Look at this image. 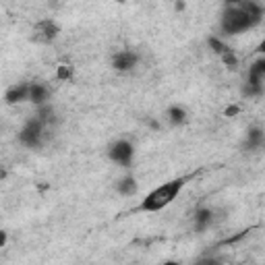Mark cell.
Returning <instances> with one entry per match:
<instances>
[{
	"label": "cell",
	"instance_id": "obj_1",
	"mask_svg": "<svg viewBox=\"0 0 265 265\" xmlns=\"http://www.w3.org/2000/svg\"><path fill=\"white\" fill-rule=\"evenodd\" d=\"M189 181V176H181V179H174L170 183H164L160 185L158 189H153L151 193H147L143 199H141V203H139V211H145V213H156L164 207H168L176 197H179V193L185 189Z\"/></svg>",
	"mask_w": 265,
	"mask_h": 265
},
{
	"label": "cell",
	"instance_id": "obj_2",
	"mask_svg": "<svg viewBox=\"0 0 265 265\" xmlns=\"http://www.w3.org/2000/svg\"><path fill=\"white\" fill-rule=\"evenodd\" d=\"M261 21L253 19L245 9L240 7V3H232V5H226V11L222 15V23H219V27H222V31L226 35H236V33L253 29Z\"/></svg>",
	"mask_w": 265,
	"mask_h": 265
},
{
	"label": "cell",
	"instance_id": "obj_3",
	"mask_svg": "<svg viewBox=\"0 0 265 265\" xmlns=\"http://www.w3.org/2000/svg\"><path fill=\"white\" fill-rule=\"evenodd\" d=\"M43 132H46V126L41 122H37L35 118L27 120V124L21 128L19 132V143L25 147H39L43 143Z\"/></svg>",
	"mask_w": 265,
	"mask_h": 265
},
{
	"label": "cell",
	"instance_id": "obj_4",
	"mask_svg": "<svg viewBox=\"0 0 265 265\" xmlns=\"http://www.w3.org/2000/svg\"><path fill=\"white\" fill-rule=\"evenodd\" d=\"M108 156H110V160L116 162V164H120V166H128V164L132 162V156H135V147H132L128 141L120 139V141H116V143L110 145Z\"/></svg>",
	"mask_w": 265,
	"mask_h": 265
},
{
	"label": "cell",
	"instance_id": "obj_5",
	"mask_svg": "<svg viewBox=\"0 0 265 265\" xmlns=\"http://www.w3.org/2000/svg\"><path fill=\"white\" fill-rule=\"evenodd\" d=\"M60 33V27L54 23L52 19H43L33 27V41L37 43H52Z\"/></svg>",
	"mask_w": 265,
	"mask_h": 265
},
{
	"label": "cell",
	"instance_id": "obj_6",
	"mask_svg": "<svg viewBox=\"0 0 265 265\" xmlns=\"http://www.w3.org/2000/svg\"><path fill=\"white\" fill-rule=\"evenodd\" d=\"M137 62H139V56L132 50H120V52H116L112 56V66H114L116 71H120V73L132 71L137 66Z\"/></svg>",
	"mask_w": 265,
	"mask_h": 265
},
{
	"label": "cell",
	"instance_id": "obj_7",
	"mask_svg": "<svg viewBox=\"0 0 265 265\" xmlns=\"http://www.w3.org/2000/svg\"><path fill=\"white\" fill-rule=\"evenodd\" d=\"M5 100H7V104H21V102H29V85L27 83H17V85H13L11 90L7 92V96H5Z\"/></svg>",
	"mask_w": 265,
	"mask_h": 265
},
{
	"label": "cell",
	"instance_id": "obj_8",
	"mask_svg": "<svg viewBox=\"0 0 265 265\" xmlns=\"http://www.w3.org/2000/svg\"><path fill=\"white\" fill-rule=\"evenodd\" d=\"M193 219H195V228H197L199 232H201V230L209 228V226L215 222V211L209 209V207H199V209L195 211Z\"/></svg>",
	"mask_w": 265,
	"mask_h": 265
},
{
	"label": "cell",
	"instance_id": "obj_9",
	"mask_svg": "<svg viewBox=\"0 0 265 265\" xmlns=\"http://www.w3.org/2000/svg\"><path fill=\"white\" fill-rule=\"evenodd\" d=\"M48 98H50V92L46 85L41 83H29V102L35 104V106H43L48 104Z\"/></svg>",
	"mask_w": 265,
	"mask_h": 265
},
{
	"label": "cell",
	"instance_id": "obj_10",
	"mask_svg": "<svg viewBox=\"0 0 265 265\" xmlns=\"http://www.w3.org/2000/svg\"><path fill=\"white\" fill-rule=\"evenodd\" d=\"M166 116H168V120H170L172 124H183V122L187 120V110L181 108V106H172V108H168Z\"/></svg>",
	"mask_w": 265,
	"mask_h": 265
},
{
	"label": "cell",
	"instance_id": "obj_11",
	"mask_svg": "<svg viewBox=\"0 0 265 265\" xmlns=\"http://www.w3.org/2000/svg\"><path fill=\"white\" fill-rule=\"evenodd\" d=\"M116 191L120 195H135L137 193V181L132 179V176H126V179H122L118 185H116Z\"/></svg>",
	"mask_w": 265,
	"mask_h": 265
},
{
	"label": "cell",
	"instance_id": "obj_12",
	"mask_svg": "<svg viewBox=\"0 0 265 265\" xmlns=\"http://www.w3.org/2000/svg\"><path fill=\"white\" fill-rule=\"evenodd\" d=\"M247 145H249V147H261V145H263V130H261L259 126H255V128L249 130Z\"/></svg>",
	"mask_w": 265,
	"mask_h": 265
},
{
	"label": "cell",
	"instance_id": "obj_13",
	"mask_svg": "<svg viewBox=\"0 0 265 265\" xmlns=\"http://www.w3.org/2000/svg\"><path fill=\"white\" fill-rule=\"evenodd\" d=\"M207 43H209V48L217 54V56H222L224 52H228L230 50V46H228V43H224L222 39H219V37H215V35H211L209 39H207Z\"/></svg>",
	"mask_w": 265,
	"mask_h": 265
},
{
	"label": "cell",
	"instance_id": "obj_14",
	"mask_svg": "<svg viewBox=\"0 0 265 265\" xmlns=\"http://www.w3.org/2000/svg\"><path fill=\"white\" fill-rule=\"evenodd\" d=\"M75 77V69L71 64H60L56 69V79L58 81H71Z\"/></svg>",
	"mask_w": 265,
	"mask_h": 265
},
{
	"label": "cell",
	"instance_id": "obj_15",
	"mask_svg": "<svg viewBox=\"0 0 265 265\" xmlns=\"http://www.w3.org/2000/svg\"><path fill=\"white\" fill-rule=\"evenodd\" d=\"M219 58H222V62L228 66V69H238V56L234 54V50H232V48H230L228 52H224Z\"/></svg>",
	"mask_w": 265,
	"mask_h": 265
},
{
	"label": "cell",
	"instance_id": "obj_16",
	"mask_svg": "<svg viewBox=\"0 0 265 265\" xmlns=\"http://www.w3.org/2000/svg\"><path fill=\"white\" fill-rule=\"evenodd\" d=\"M238 112H240V106H228L224 114H226V116H236Z\"/></svg>",
	"mask_w": 265,
	"mask_h": 265
},
{
	"label": "cell",
	"instance_id": "obj_17",
	"mask_svg": "<svg viewBox=\"0 0 265 265\" xmlns=\"http://www.w3.org/2000/svg\"><path fill=\"white\" fill-rule=\"evenodd\" d=\"M7 240H9V236H7V232H5V230H0V249H3V247L7 245Z\"/></svg>",
	"mask_w": 265,
	"mask_h": 265
},
{
	"label": "cell",
	"instance_id": "obj_18",
	"mask_svg": "<svg viewBox=\"0 0 265 265\" xmlns=\"http://www.w3.org/2000/svg\"><path fill=\"white\" fill-rule=\"evenodd\" d=\"M5 176H7V172H5V170H0V181H3Z\"/></svg>",
	"mask_w": 265,
	"mask_h": 265
}]
</instances>
